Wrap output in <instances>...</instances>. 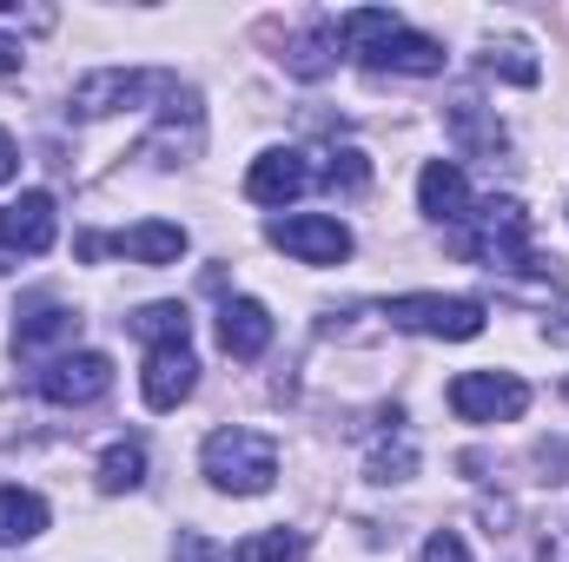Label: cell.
Segmentation results:
<instances>
[{"instance_id": "4fadbf2b", "label": "cell", "mask_w": 569, "mask_h": 562, "mask_svg": "<svg viewBox=\"0 0 569 562\" xmlns=\"http://www.w3.org/2000/svg\"><path fill=\"white\" fill-rule=\"evenodd\" d=\"M418 205H425L437 225H457V219L470 212V179H463V165L430 159L425 172H418Z\"/></svg>"}, {"instance_id": "5bb4252c", "label": "cell", "mask_w": 569, "mask_h": 562, "mask_svg": "<svg viewBox=\"0 0 569 562\" xmlns=\"http://www.w3.org/2000/svg\"><path fill=\"white\" fill-rule=\"evenodd\" d=\"M107 252H120V259H133V265H179V252H186V225L146 219V225H127L120 239H107Z\"/></svg>"}, {"instance_id": "4316f807", "label": "cell", "mask_w": 569, "mask_h": 562, "mask_svg": "<svg viewBox=\"0 0 569 562\" xmlns=\"http://www.w3.org/2000/svg\"><path fill=\"white\" fill-rule=\"evenodd\" d=\"M425 562H470V550H463L457 530H437V536L425 543Z\"/></svg>"}, {"instance_id": "8fae6325", "label": "cell", "mask_w": 569, "mask_h": 562, "mask_svg": "<svg viewBox=\"0 0 569 562\" xmlns=\"http://www.w3.org/2000/svg\"><path fill=\"white\" fill-rule=\"evenodd\" d=\"M219 351L239 358V364H259L272 351V311L259 298H226V311H219Z\"/></svg>"}, {"instance_id": "9c48e42d", "label": "cell", "mask_w": 569, "mask_h": 562, "mask_svg": "<svg viewBox=\"0 0 569 562\" xmlns=\"http://www.w3.org/2000/svg\"><path fill=\"white\" fill-rule=\"evenodd\" d=\"M146 411H179L192 391H199V358H192V344H152L146 351Z\"/></svg>"}, {"instance_id": "44dd1931", "label": "cell", "mask_w": 569, "mask_h": 562, "mask_svg": "<svg viewBox=\"0 0 569 562\" xmlns=\"http://www.w3.org/2000/svg\"><path fill=\"white\" fill-rule=\"evenodd\" d=\"M127 331L146 338V344H186L192 318H186V304H140V311L127 318Z\"/></svg>"}, {"instance_id": "7c38bea8", "label": "cell", "mask_w": 569, "mask_h": 562, "mask_svg": "<svg viewBox=\"0 0 569 562\" xmlns=\"http://www.w3.org/2000/svg\"><path fill=\"white\" fill-rule=\"evenodd\" d=\"M80 338V311H67V304H27L20 311V324H13V351L20 358H47V351H60V344H73ZM67 358V351H60Z\"/></svg>"}, {"instance_id": "6da1fadb", "label": "cell", "mask_w": 569, "mask_h": 562, "mask_svg": "<svg viewBox=\"0 0 569 562\" xmlns=\"http://www.w3.org/2000/svg\"><path fill=\"white\" fill-rule=\"evenodd\" d=\"M443 245L463 265H483V272H537L543 265L530 252V212H523V199H483V205H470L450 225Z\"/></svg>"}, {"instance_id": "3957f363", "label": "cell", "mask_w": 569, "mask_h": 562, "mask_svg": "<svg viewBox=\"0 0 569 562\" xmlns=\"http://www.w3.org/2000/svg\"><path fill=\"white\" fill-rule=\"evenodd\" d=\"M385 318H391L398 331H418V338H483V324H490L483 298H437V291L391 298Z\"/></svg>"}, {"instance_id": "9a60e30c", "label": "cell", "mask_w": 569, "mask_h": 562, "mask_svg": "<svg viewBox=\"0 0 569 562\" xmlns=\"http://www.w3.org/2000/svg\"><path fill=\"white\" fill-rule=\"evenodd\" d=\"M365 67H371V73H418V80H425V73H443V47H437L430 33L398 27V33H391V40H385Z\"/></svg>"}, {"instance_id": "83f0119b", "label": "cell", "mask_w": 569, "mask_h": 562, "mask_svg": "<svg viewBox=\"0 0 569 562\" xmlns=\"http://www.w3.org/2000/svg\"><path fill=\"white\" fill-rule=\"evenodd\" d=\"M543 562H569V523H557V530L543 536Z\"/></svg>"}, {"instance_id": "7402d4cb", "label": "cell", "mask_w": 569, "mask_h": 562, "mask_svg": "<svg viewBox=\"0 0 569 562\" xmlns=\"http://www.w3.org/2000/svg\"><path fill=\"white\" fill-rule=\"evenodd\" d=\"M483 67H490V73H503L510 87H537V80H543V67L530 60V47H523V40H497V47L483 53Z\"/></svg>"}, {"instance_id": "603a6c76", "label": "cell", "mask_w": 569, "mask_h": 562, "mask_svg": "<svg viewBox=\"0 0 569 562\" xmlns=\"http://www.w3.org/2000/svg\"><path fill=\"white\" fill-rule=\"evenodd\" d=\"M318 179L338 185V192H365V185H371V159L351 152V145H345V152H325V172H318Z\"/></svg>"}, {"instance_id": "e0dca14e", "label": "cell", "mask_w": 569, "mask_h": 562, "mask_svg": "<svg viewBox=\"0 0 569 562\" xmlns=\"http://www.w3.org/2000/svg\"><path fill=\"white\" fill-rule=\"evenodd\" d=\"M338 67V27H305L291 47H284V73L291 80H325Z\"/></svg>"}, {"instance_id": "277c9868", "label": "cell", "mask_w": 569, "mask_h": 562, "mask_svg": "<svg viewBox=\"0 0 569 562\" xmlns=\"http://www.w3.org/2000/svg\"><path fill=\"white\" fill-rule=\"evenodd\" d=\"M450 411L463 423H510L530 411V384L510 371H463L450 378Z\"/></svg>"}, {"instance_id": "5b68a950", "label": "cell", "mask_w": 569, "mask_h": 562, "mask_svg": "<svg viewBox=\"0 0 569 562\" xmlns=\"http://www.w3.org/2000/svg\"><path fill=\"white\" fill-rule=\"evenodd\" d=\"M113 391V358L107 351H67L40 371V398L60 404V411H80V404H100Z\"/></svg>"}, {"instance_id": "30bf717a", "label": "cell", "mask_w": 569, "mask_h": 562, "mask_svg": "<svg viewBox=\"0 0 569 562\" xmlns=\"http://www.w3.org/2000/svg\"><path fill=\"white\" fill-rule=\"evenodd\" d=\"M311 179H318V172L305 165V152L272 145V152H259V159H252V172H246V199H252V205H291Z\"/></svg>"}, {"instance_id": "52a82bcc", "label": "cell", "mask_w": 569, "mask_h": 562, "mask_svg": "<svg viewBox=\"0 0 569 562\" xmlns=\"http://www.w3.org/2000/svg\"><path fill=\"white\" fill-rule=\"evenodd\" d=\"M146 93H172L166 73H133V67H100L73 87V113L80 120H100V113H120V107H140Z\"/></svg>"}, {"instance_id": "8992f818", "label": "cell", "mask_w": 569, "mask_h": 562, "mask_svg": "<svg viewBox=\"0 0 569 562\" xmlns=\"http://www.w3.org/2000/svg\"><path fill=\"white\" fill-rule=\"evenodd\" d=\"M266 239L291 252L298 265H345L351 259V232L338 225V219H325V212H291V219H272L266 225Z\"/></svg>"}, {"instance_id": "f1b7e54d", "label": "cell", "mask_w": 569, "mask_h": 562, "mask_svg": "<svg viewBox=\"0 0 569 562\" xmlns=\"http://www.w3.org/2000/svg\"><path fill=\"white\" fill-rule=\"evenodd\" d=\"M20 60H27V53H20V40H13V33H0V80H7V73H20Z\"/></svg>"}, {"instance_id": "d6986e66", "label": "cell", "mask_w": 569, "mask_h": 562, "mask_svg": "<svg viewBox=\"0 0 569 562\" xmlns=\"http://www.w3.org/2000/svg\"><path fill=\"white\" fill-rule=\"evenodd\" d=\"M140 483H146V443L127 436V443H113V450L100 456V496H127V490H140Z\"/></svg>"}, {"instance_id": "7a4b0ae2", "label": "cell", "mask_w": 569, "mask_h": 562, "mask_svg": "<svg viewBox=\"0 0 569 562\" xmlns=\"http://www.w3.org/2000/svg\"><path fill=\"white\" fill-rule=\"evenodd\" d=\"M199 470H206V483H212V490H226V496H266V490H272V476H279V443H272L266 430L226 423V430H212V436H206Z\"/></svg>"}, {"instance_id": "484cf974", "label": "cell", "mask_w": 569, "mask_h": 562, "mask_svg": "<svg viewBox=\"0 0 569 562\" xmlns=\"http://www.w3.org/2000/svg\"><path fill=\"white\" fill-rule=\"evenodd\" d=\"M537 470H543V483H569V443H537Z\"/></svg>"}, {"instance_id": "ffe728a7", "label": "cell", "mask_w": 569, "mask_h": 562, "mask_svg": "<svg viewBox=\"0 0 569 562\" xmlns=\"http://www.w3.org/2000/svg\"><path fill=\"white\" fill-rule=\"evenodd\" d=\"M411 470H418V443H411V430H405V418H398L391 436L371 443V483H405Z\"/></svg>"}, {"instance_id": "cb8c5ba5", "label": "cell", "mask_w": 569, "mask_h": 562, "mask_svg": "<svg viewBox=\"0 0 569 562\" xmlns=\"http://www.w3.org/2000/svg\"><path fill=\"white\" fill-rule=\"evenodd\" d=\"M450 133H457V140L470 145V152H483V159H497V152H503V127H483L470 100H463V107L450 113Z\"/></svg>"}, {"instance_id": "ba28073f", "label": "cell", "mask_w": 569, "mask_h": 562, "mask_svg": "<svg viewBox=\"0 0 569 562\" xmlns=\"http://www.w3.org/2000/svg\"><path fill=\"white\" fill-rule=\"evenodd\" d=\"M60 232V212H53V192H20L0 205V252H20V259H40Z\"/></svg>"}, {"instance_id": "f546056e", "label": "cell", "mask_w": 569, "mask_h": 562, "mask_svg": "<svg viewBox=\"0 0 569 562\" xmlns=\"http://www.w3.org/2000/svg\"><path fill=\"white\" fill-rule=\"evenodd\" d=\"M13 165H20V145H13V133L0 127V179H13Z\"/></svg>"}, {"instance_id": "d4e9b609", "label": "cell", "mask_w": 569, "mask_h": 562, "mask_svg": "<svg viewBox=\"0 0 569 562\" xmlns=\"http://www.w3.org/2000/svg\"><path fill=\"white\" fill-rule=\"evenodd\" d=\"M239 562H298V536L291 530H266V536H246Z\"/></svg>"}, {"instance_id": "ac0fdd59", "label": "cell", "mask_w": 569, "mask_h": 562, "mask_svg": "<svg viewBox=\"0 0 569 562\" xmlns=\"http://www.w3.org/2000/svg\"><path fill=\"white\" fill-rule=\"evenodd\" d=\"M398 27H405V20H398L391 7H358V13H345V20H338V40H345L358 60H371V53H378Z\"/></svg>"}, {"instance_id": "2e32d148", "label": "cell", "mask_w": 569, "mask_h": 562, "mask_svg": "<svg viewBox=\"0 0 569 562\" xmlns=\"http://www.w3.org/2000/svg\"><path fill=\"white\" fill-rule=\"evenodd\" d=\"M40 530H47V496H40V490L7 483V490H0V543H7V550H20V543H33Z\"/></svg>"}]
</instances>
